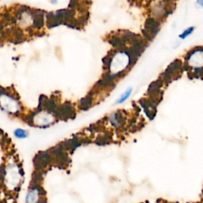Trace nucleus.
<instances>
[{"mask_svg":"<svg viewBox=\"0 0 203 203\" xmlns=\"http://www.w3.org/2000/svg\"><path fill=\"white\" fill-rule=\"evenodd\" d=\"M0 108L13 115H18L22 110V106L19 99L6 91H0Z\"/></svg>","mask_w":203,"mask_h":203,"instance_id":"obj_1","label":"nucleus"},{"mask_svg":"<svg viewBox=\"0 0 203 203\" xmlns=\"http://www.w3.org/2000/svg\"><path fill=\"white\" fill-rule=\"evenodd\" d=\"M109 121L111 125L117 129L122 127L125 123V116L122 111L117 110L109 117Z\"/></svg>","mask_w":203,"mask_h":203,"instance_id":"obj_2","label":"nucleus"},{"mask_svg":"<svg viewBox=\"0 0 203 203\" xmlns=\"http://www.w3.org/2000/svg\"><path fill=\"white\" fill-rule=\"evenodd\" d=\"M133 90H134L133 87H129V88L126 89V90H125V91H124V92L117 98L116 102H115V104L117 105L122 104V103H125V101H127L128 99H129V97L131 96Z\"/></svg>","mask_w":203,"mask_h":203,"instance_id":"obj_3","label":"nucleus"},{"mask_svg":"<svg viewBox=\"0 0 203 203\" xmlns=\"http://www.w3.org/2000/svg\"><path fill=\"white\" fill-rule=\"evenodd\" d=\"M93 103V98L91 96L86 97L80 100V107L82 110H87Z\"/></svg>","mask_w":203,"mask_h":203,"instance_id":"obj_4","label":"nucleus"},{"mask_svg":"<svg viewBox=\"0 0 203 203\" xmlns=\"http://www.w3.org/2000/svg\"><path fill=\"white\" fill-rule=\"evenodd\" d=\"M194 31H195V26L188 27V28H187V29L183 31V33L178 36V37H179L181 40H185L186 38H187L190 35L192 34Z\"/></svg>","mask_w":203,"mask_h":203,"instance_id":"obj_5","label":"nucleus"},{"mask_svg":"<svg viewBox=\"0 0 203 203\" xmlns=\"http://www.w3.org/2000/svg\"><path fill=\"white\" fill-rule=\"evenodd\" d=\"M29 134H28V132L25 129H17L15 130V136L16 137L18 138H25L28 137Z\"/></svg>","mask_w":203,"mask_h":203,"instance_id":"obj_6","label":"nucleus"},{"mask_svg":"<svg viewBox=\"0 0 203 203\" xmlns=\"http://www.w3.org/2000/svg\"><path fill=\"white\" fill-rule=\"evenodd\" d=\"M108 140H107L104 136H99L95 140V144L98 145H104V144H108Z\"/></svg>","mask_w":203,"mask_h":203,"instance_id":"obj_7","label":"nucleus"},{"mask_svg":"<svg viewBox=\"0 0 203 203\" xmlns=\"http://www.w3.org/2000/svg\"><path fill=\"white\" fill-rule=\"evenodd\" d=\"M196 2H197V4L200 7H202L203 6V0H197Z\"/></svg>","mask_w":203,"mask_h":203,"instance_id":"obj_8","label":"nucleus"},{"mask_svg":"<svg viewBox=\"0 0 203 203\" xmlns=\"http://www.w3.org/2000/svg\"><path fill=\"white\" fill-rule=\"evenodd\" d=\"M51 2L52 3V4H56L57 3V0H51Z\"/></svg>","mask_w":203,"mask_h":203,"instance_id":"obj_9","label":"nucleus"}]
</instances>
